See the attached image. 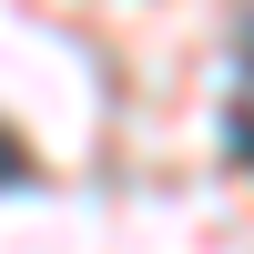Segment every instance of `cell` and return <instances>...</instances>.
<instances>
[{"label": "cell", "instance_id": "cell-1", "mask_svg": "<svg viewBox=\"0 0 254 254\" xmlns=\"http://www.w3.org/2000/svg\"><path fill=\"white\" fill-rule=\"evenodd\" d=\"M31 173V153H20V132H0V183H20Z\"/></svg>", "mask_w": 254, "mask_h": 254}]
</instances>
